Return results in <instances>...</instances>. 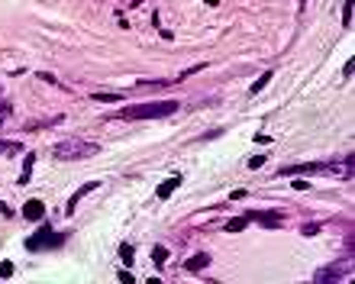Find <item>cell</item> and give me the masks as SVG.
<instances>
[{
	"instance_id": "cell-1",
	"label": "cell",
	"mask_w": 355,
	"mask_h": 284,
	"mask_svg": "<svg viewBox=\"0 0 355 284\" xmlns=\"http://www.w3.org/2000/svg\"><path fill=\"white\" fill-rule=\"evenodd\" d=\"M178 100H149V103H136V106H123L117 113L120 120H165L178 113Z\"/></svg>"
},
{
	"instance_id": "cell-2",
	"label": "cell",
	"mask_w": 355,
	"mask_h": 284,
	"mask_svg": "<svg viewBox=\"0 0 355 284\" xmlns=\"http://www.w3.org/2000/svg\"><path fill=\"white\" fill-rule=\"evenodd\" d=\"M97 152H100V146L91 139H61L52 146V155L58 162H81V158H94Z\"/></svg>"
},
{
	"instance_id": "cell-3",
	"label": "cell",
	"mask_w": 355,
	"mask_h": 284,
	"mask_svg": "<svg viewBox=\"0 0 355 284\" xmlns=\"http://www.w3.org/2000/svg\"><path fill=\"white\" fill-rule=\"evenodd\" d=\"M61 242H65V233H55L49 223H42L29 239H26V248H29V252H42V248H58Z\"/></svg>"
},
{
	"instance_id": "cell-4",
	"label": "cell",
	"mask_w": 355,
	"mask_h": 284,
	"mask_svg": "<svg viewBox=\"0 0 355 284\" xmlns=\"http://www.w3.org/2000/svg\"><path fill=\"white\" fill-rule=\"evenodd\" d=\"M349 274V262H342V265H326V268H320L316 274H313V281L316 284H323V281H339V278H345Z\"/></svg>"
},
{
	"instance_id": "cell-5",
	"label": "cell",
	"mask_w": 355,
	"mask_h": 284,
	"mask_svg": "<svg viewBox=\"0 0 355 284\" xmlns=\"http://www.w3.org/2000/svg\"><path fill=\"white\" fill-rule=\"evenodd\" d=\"M245 220H248V223H265V226H271V229L284 223L281 213H262V210H248V213H245Z\"/></svg>"
},
{
	"instance_id": "cell-6",
	"label": "cell",
	"mask_w": 355,
	"mask_h": 284,
	"mask_svg": "<svg viewBox=\"0 0 355 284\" xmlns=\"http://www.w3.org/2000/svg\"><path fill=\"white\" fill-rule=\"evenodd\" d=\"M97 188H100V181H87L84 188H78L75 194H71V200H68V207H65V213H68V217L78 210V203H81V197H87V194H91V191H97Z\"/></svg>"
},
{
	"instance_id": "cell-7",
	"label": "cell",
	"mask_w": 355,
	"mask_h": 284,
	"mask_svg": "<svg viewBox=\"0 0 355 284\" xmlns=\"http://www.w3.org/2000/svg\"><path fill=\"white\" fill-rule=\"evenodd\" d=\"M320 171V165L313 162H300V165H288V168H281L278 178H294V174H316Z\"/></svg>"
},
{
	"instance_id": "cell-8",
	"label": "cell",
	"mask_w": 355,
	"mask_h": 284,
	"mask_svg": "<svg viewBox=\"0 0 355 284\" xmlns=\"http://www.w3.org/2000/svg\"><path fill=\"white\" fill-rule=\"evenodd\" d=\"M181 181H184L181 174H174V178H168V181H162V184L155 188V197H158V200H168L178 188H181Z\"/></svg>"
},
{
	"instance_id": "cell-9",
	"label": "cell",
	"mask_w": 355,
	"mask_h": 284,
	"mask_svg": "<svg viewBox=\"0 0 355 284\" xmlns=\"http://www.w3.org/2000/svg\"><path fill=\"white\" fill-rule=\"evenodd\" d=\"M23 217L26 220H42V217H46V203H42V200H26Z\"/></svg>"
},
{
	"instance_id": "cell-10",
	"label": "cell",
	"mask_w": 355,
	"mask_h": 284,
	"mask_svg": "<svg viewBox=\"0 0 355 284\" xmlns=\"http://www.w3.org/2000/svg\"><path fill=\"white\" fill-rule=\"evenodd\" d=\"M207 265H210V255H207V252H197L194 259H188V262H184V268H188V271H203Z\"/></svg>"
},
{
	"instance_id": "cell-11",
	"label": "cell",
	"mask_w": 355,
	"mask_h": 284,
	"mask_svg": "<svg viewBox=\"0 0 355 284\" xmlns=\"http://www.w3.org/2000/svg\"><path fill=\"white\" fill-rule=\"evenodd\" d=\"M123 91H94L91 94V100H103V103H113V100H123Z\"/></svg>"
},
{
	"instance_id": "cell-12",
	"label": "cell",
	"mask_w": 355,
	"mask_h": 284,
	"mask_svg": "<svg viewBox=\"0 0 355 284\" xmlns=\"http://www.w3.org/2000/svg\"><path fill=\"white\" fill-rule=\"evenodd\" d=\"M23 152V142H13V139H0V155H20Z\"/></svg>"
},
{
	"instance_id": "cell-13",
	"label": "cell",
	"mask_w": 355,
	"mask_h": 284,
	"mask_svg": "<svg viewBox=\"0 0 355 284\" xmlns=\"http://www.w3.org/2000/svg\"><path fill=\"white\" fill-rule=\"evenodd\" d=\"M152 262H155V268H162L168 262V248L165 245H152Z\"/></svg>"
},
{
	"instance_id": "cell-14",
	"label": "cell",
	"mask_w": 355,
	"mask_h": 284,
	"mask_svg": "<svg viewBox=\"0 0 355 284\" xmlns=\"http://www.w3.org/2000/svg\"><path fill=\"white\" fill-rule=\"evenodd\" d=\"M271 78H274V75H271V71H265V75L259 78V81H255L252 87H248V94H252V97H255V94H259V91H265V87H268V81H271Z\"/></svg>"
},
{
	"instance_id": "cell-15",
	"label": "cell",
	"mask_w": 355,
	"mask_h": 284,
	"mask_svg": "<svg viewBox=\"0 0 355 284\" xmlns=\"http://www.w3.org/2000/svg\"><path fill=\"white\" fill-rule=\"evenodd\" d=\"M132 255H136V245H132V242H123V245H120V259H123V265H132Z\"/></svg>"
},
{
	"instance_id": "cell-16",
	"label": "cell",
	"mask_w": 355,
	"mask_h": 284,
	"mask_svg": "<svg viewBox=\"0 0 355 284\" xmlns=\"http://www.w3.org/2000/svg\"><path fill=\"white\" fill-rule=\"evenodd\" d=\"M32 162H36V155L32 152H26V165H23V174H20V184H26L32 178Z\"/></svg>"
},
{
	"instance_id": "cell-17",
	"label": "cell",
	"mask_w": 355,
	"mask_h": 284,
	"mask_svg": "<svg viewBox=\"0 0 355 284\" xmlns=\"http://www.w3.org/2000/svg\"><path fill=\"white\" fill-rule=\"evenodd\" d=\"M245 226H248V220H245V217H239V220H229V223H226V233H242Z\"/></svg>"
},
{
	"instance_id": "cell-18",
	"label": "cell",
	"mask_w": 355,
	"mask_h": 284,
	"mask_svg": "<svg viewBox=\"0 0 355 284\" xmlns=\"http://www.w3.org/2000/svg\"><path fill=\"white\" fill-rule=\"evenodd\" d=\"M352 23V0H345L342 4V26H349Z\"/></svg>"
},
{
	"instance_id": "cell-19",
	"label": "cell",
	"mask_w": 355,
	"mask_h": 284,
	"mask_svg": "<svg viewBox=\"0 0 355 284\" xmlns=\"http://www.w3.org/2000/svg\"><path fill=\"white\" fill-rule=\"evenodd\" d=\"M300 233H304V236H316L320 233V223H304V226H300Z\"/></svg>"
},
{
	"instance_id": "cell-20",
	"label": "cell",
	"mask_w": 355,
	"mask_h": 284,
	"mask_svg": "<svg viewBox=\"0 0 355 284\" xmlns=\"http://www.w3.org/2000/svg\"><path fill=\"white\" fill-rule=\"evenodd\" d=\"M10 110H13V106H10V103H7V100H4V97H0V123H4L7 117H10Z\"/></svg>"
},
{
	"instance_id": "cell-21",
	"label": "cell",
	"mask_w": 355,
	"mask_h": 284,
	"mask_svg": "<svg viewBox=\"0 0 355 284\" xmlns=\"http://www.w3.org/2000/svg\"><path fill=\"white\" fill-rule=\"evenodd\" d=\"M13 274V262H0V278H10Z\"/></svg>"
},
{
	"instance_id": "cell-22",
	"label": "cell",
	"mask_w": 355,
	"mask_h": 284,
	"mask_svg": "<svg viewBox=\"0 0 355 284\" xmlns=\"http://www.w3.org/2000/svg\"><path fill=\"white\" fill-rule=\"evenodd\" d=\"M117 278H120L123 284H136V278H132V271H120V274H117Z\"/></svg>"
},
{
	"instance_id": "cell-23",
	"label": "cell",
	"mask_w": 355,
	"mask_h": 284,
	"mask_svg": "<svg viewBox=\"0 0 355 284\" xmlns=\"http://www.w3.org/2000/svg\"><path fill=\"white\" fill-rule=\"evenodd\" d=\"M265 165V155H255V158H248V168H262Z\"/></svg>"
},
{
	"instance_id": "cell-24",
	"label": "cell",
	"mask_w": 355,
	"mask_h": 284,
	"mask_svg": "<svg viewBox=\"0 0 355 284\" xmlns=\"http://www.w3.org/2000/svg\"><path fill=\"white\" fill-rule=\"evenodd\" d=\"M0 213H4V217H13V210H10V207H7V203H4V200H0Z\"/></svg>"
},
{
	"instance_id": "cell-25",
	"label": "cell",
	"mask_w": 355,
	"mask_h": 284,
	"mask_svg": "<svg viewBox=\"0 0 355 284\" xmlns=\"http://www.w3.org/2000/svg\"><path fill=\"white\" fill-rule=\"evenodd\" d=\"M203 4H207V7H220V0H203Z\"/></svg>"
},
{
	"instance_id": "cell-26",
	"label": "cell",
	"mask_w": 355,
	"mask_h": 284,
	"mask_svg": "<svg viewBox=\"0 0 355 284\" xmlns=\"http://www.w3.org/2000/svg\"><path fill=\"white\" fill-rule=\"evenodd\" d=\"M304 7H307V0H300V10H304Z\"/></svg>"
}]
</instances>
